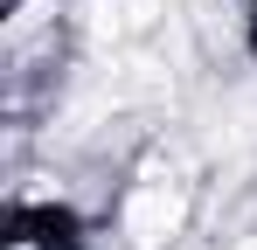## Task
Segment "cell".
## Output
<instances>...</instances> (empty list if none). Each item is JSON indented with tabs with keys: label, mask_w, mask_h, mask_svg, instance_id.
Segmentation results:
<instances>
[{
	"label": "cell",
	"mask_w": 257,
	"mask_h": 250,
	"mask_svg": "<svg viewBox=\"0 0 257 250\" xmlns=\"http://www.w3.org/2000/svg\"><path fill=\"white\" fill-rule=\"evenodd\" d=\"M7 250H77V222L63 208H21L7 229Z\"/></svg>",
	"instance_id": "obj_1"
},
{
	"label": "cell",
	"mask_w": 257,
	"mask_h": 250,
	"mask_svg": "<svg viewBox=\"0 0 257 250\" xmlns=\"http://www.w3.org/2000/svg\"><path fill=\"white\" fill-rule=\"evenodd\" d=\"M250 35H257V28H250Z\"/></svg>",
	"instance_id": "obj_2"
}]
</instances>
